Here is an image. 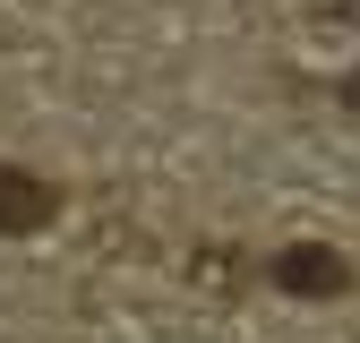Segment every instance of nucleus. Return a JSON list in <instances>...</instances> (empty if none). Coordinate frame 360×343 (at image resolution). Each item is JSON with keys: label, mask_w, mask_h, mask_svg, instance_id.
Instances as JSON below:
<instances>
[{"label": "nucleus", "mask_w": 360, "mask_h": 343, "mask_svg": "<svg viewBox=\"0 0 360 343\" xmlns=\"http://www.w3.org/2000/svg\"><path fill=\"white\" fill-rule=\"evenodd\" d=\"M275 292H292V300H326V292H343L352 283V266L335 249H318V240H292V249H275Z\"/></svg>", "instance_id": "f257e3e1"}, {"label": "nucleus", "mask_w": 360, "mask_h": 343, "mask_svg": "<svg viewBox=\"0 0 360 343\" xmlns=\"http://www.w3.org/2000/svg\"><path fill=\"white\" fill-rule=\"evenodd\" d=\"M43 224H52V181H34L26 163H0V232L26 240V232H43Z\"/></svg>", "instance_id": "f03ea898"}, {"label": "nucleus", "mask_w": 360, "mask_h": 343, "mask_svg": "<svg viewBox=\"0 0 360 343\" xmlns=\"http://www.w3.org/2000/svg\"><path fill=\"white\" fill-rule=\"evenodd\" d=\"M318 18H335V26H360V0H309Z\"/></svg>", "instance_id": "7ed1b4c3"}, {"label": "nucleus", "mask_w": 360, "mask_h": 343, "mask_svg": "<svg viewBox=\"0 0 360 343\" xmlns=\"http://www.w3.org/2000/svg\"><path fill=\"white\" fill-rule=\"evenodd\" d=\"M343 103H352V112H360V77H352V86H343Z\"/></svg>", "instance_id": "20e7f679"}]
</instances>
